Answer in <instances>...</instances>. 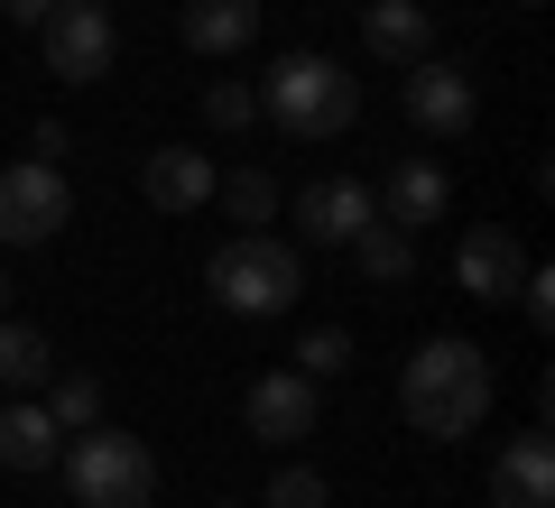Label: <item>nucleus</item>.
<instances>
[{"label":"nucleus","mask_w":555,"mask_h":508,"mask_svg":"<svg viewBox=\"0 0 555 508\" xmlns=\"http://www.w3.org/2000/svg\"><path fill=\"white\" fill-rule=\"evenodd\" d=\"M491 361H481V342H463V333H436V342H416L408 370H398V416H408L426 444H463V434H481V416H491Z\"/></svg>","instance_id":"f257e3e1"},{"label":"nucleus","mask_w":555,"mask_h":508,"mask_svg":"<svg viewBox=\"0 0 555 508\" xmlns=\"http://www.w3.org/2000/svg\"><path fill=\"white\" fill-rule=\"evenodd\" d=\"M250 93H259V120H278V130L306 139V148H324V139H343L361 120V75H343V65L315 56V47L278 56L269 83H250Z\"/></svg>","instance_id":"f03ea898"},{"label":"nucleus","mask_w":555,"mask_h":508,"mask_svg":"<svg viewBox=\"0 0 555 508\" xmlns=\"http://www.w3.org/2000/svg\"><path fill=\"white\" fill-rule=\"evenodd\" d=\"M204 287L241 324H278L306 296V259H297V240H278V232H232L214 250V269H204Z\"/></svg>","instance_id":"7ed1b4c3"},{"label":"nucleus","mask_w":555,"mask_h":508,"mask_svg":"<svg viewBox=\"0 0 555 508\" xmlns=\"http://www.w3.org/2000/svg\"><path fill=\"white\" fill-rule=\"evenodd\" d=\"M65 490L83 508H149L158 499V453L139 444V434H120V426H83L65 444Z\"/></svg>","instance_id":"20e7f679"},{"label":"nucleus","mask_w":555,"mask_h":508,"mask_svg":"<svg viewBox=\"0 0 555 508\" xmlns=\"http://www.w3.org/2000/svg\"><path fill=\"white\" fill-rule=\"evenodd\" d=\"M75 222V195H65V167L56 157H20L0 167V250H38Z\"/></svg>","instance_id":"39448f33"},{"label":"nucleus","mask_w":555,"mask_h":508,"mask_svg":"<svg viewBox=\"0 0 555 508\" xmlns=\"http://www.w3.org/2000/svg\"><path fill=\"white\" fill-rule=\"evenodd\" d=\"M38 38H47V75L56 83H102L112 56H120V28H112L102 0H56L38 19Z\"/></svg>","instance_id":"423d86ee"},{"label":"nucleus","mask_w":555,"mask_h":508,"mask_svg":"<svg viewBox=\"0 0 555 508\" xmlns=\"http://www.w3.org/2000/svg\"><path fill=\"white\" fill-rule=\"evenodd\" d=\"M398 102H408V120H416L426 139H463V130L481 120L473 75H463V65H444V56H416L408 83H398Z\"/></svg>","instance_id":"0eeeda50"},{"label":"nucleus","mask_w":555,"mask_h":508,"mask_svg":"<svg viewBox=\"0 0 555 508\" xmlns=\"http://www.w3.org/2000/svg\"><path fill=\"white\" fill-rule=\"evenodd\" d=\"M241 416H250L259 444H306L315 416H324V398H315V379H306V370H259L250 398H241Z\"/></svg>","instance_id":"6e6552de"},{"label":"nucleus","mask_w":555,"mask_h":508,"mask_svg":"<svg viewBox=\"0 0 555 508\" xmlns=\"http://www.w3.org/2000/svg\"><path fill=\"white\" fill-rule=\"evenodd\" d=\"M379 213V195L361 177H315L297 195V240H315V250H352V232Z\"/></svg>","instance_id":"1a4fd4ad"},{"label":"nucleus","mask_w":555,"mask_h":508,"mask_svg":"<svg viewBox=\"0 0 555 508\" xmlns=\"http://www.w3.org/2000/svg\"><path fill=\"white\" fill-rule=\"evenodd\" d=\"M454 277H463V296L500 305V296H518V277H528V250H518L509 222H473V232H463V250H454Z\"/></svg>","instance_id":"9d476101"},{"label":"nucleus","mask_w":555,"mask_h":508,"mask_svg":"<svg viewBox=\"0 0 555 508\" xmlns=\"http://www.w3.org/2000/svg\"><path fill=\"white\" fill-rule=\"evenodd\" d=\"M444 204H454V177H444L436 157H398L389 177H379V222H398V232L444 222Z\"/></svg>","instance_id":"9b49d317"},{"label":"nucleus","mask_w":555,"mask_h":508,"mask_svg":"<svg viewBox=\"0 0 555 508\" xmlns=\"http://www.w3.org/2000/svg\"><path fill=\"white\" fill-rule=\"evenodd\" d=\"M361 47L408 75L416 56H436V10H426V0H371V10H361Z\"/></svg>","instance_id":"f8f14e48"},{"label":"nucleus","mask_w":555,"mask_h":508,"mask_svg":"<svg viewBox=\"0 0 555 508\" xmlns=\"http://www.w3.org/2000/svg\"><path fill=\"white\" fill-rule=\"evenodd\" d=\"M214 157L204 148H149V167H139V195L158 204V213H204L214 204Z\"/></svg>","instance_id":"ddd939ff"},{"label":"nucleus","mask_w":555,"mask_h":508,"mask_svg":"<svg viewBox=\"0 0 555 508\" xmlns=\"http://www.w3.org/2000/svg\"><path fill=\"white\" fill-rule=\"evenodd\" d=\"M491 508H555V444H546V426L518 434V444H500V463H491Z\"/></svg>","instance_id":"4468645a"},{"label":"nucleus","mask_w":555,"mask_h":508,"mask_svg":"<svg viewBox=\"0 0 555 508\" xmlns=\"http://www.w3.org/2000/svg\"><path fill=\"white\" fill-rule=\"evenodd\" d=\"M177 38L195 47V56H241V47L259 38V0H185Z\"/></svg>","instance_id":"2eb2a0df"},{"label":"nucleus","mask_w":555,"mask_h":508,"mask_svg":"<svg viewBox=\"0 0 555 508\" xmlns=\"http://www.w3.org/2000/svg\"><path fill=\"white\" fill-rule=\"evenodd\" d=\"M56 416L38 407V398H10L0 407V471H56Z\"/></svg>","instance_id":"dca6fc26"},{"label":"nucleus","mask_w":555,"mask_h":508,"mask_svg":"<svg viewBox=\"0 0 555 508\" xmlns=\"http://www.w3.org/2000/svg\"><path fill=\"white\" fill-rule=\"evenodd\" d=\"M352 259H361V277H371V287H408L416 277V232H398V222H361L352 232Z\"/></svg>","instance_id":"f3484780"},{"label":"nucleus","mask_w":555,"mask_h":508,"mask_svg":"<svg viewBox=\"0 0 555 508\" xmlns=\"http://www.w3.org/2000/svg\"><path fill=\"white\" fill-rule=\"evenodd\" d=\"M56 379V352H47L38 324H0V389H47Z\"/></svg>","instance_id":"a211bd4d"},{"label":"nucleus","mask_w":555,"mask_h":508,"mask_svg":"<svg viewBox=\"0 0 555 508\" xmlns=\"http://www.w3.org/2000/svg\"><path fill=\"white\" fill-rule=\"evenodd\" d=\"M47 416H56V434L102 426V379H93V370H65V379H56V398H47Z\"/></svg>","instance_id":"6ab92c4d"},{"label":"nucleus","mask_w":555,"mask_h":508,"mask_svg":"<svg viewBox=\"0 0 555 508\" xmlns=\"http://www.w3.org/2000/svg\"><path fill=\"white\" fill-rule=\"evenodd\" d=\"M287 370H306L315 389H324V379H343V370H352V333H343V324H315V333L297 342V361H287Z\"/></svg>","instance_id":"aec40b11"},{"label":"nucleus","mask_w":555,"mask_h":508,"mask_svg":"<svg viewBox=\"0 0 555 508\" xmlns=\"http://www.w3.org/2000/svg\"><path fill=\"white\" fill-rule=\"evenodd\" d=\"M204 120H214L222 139L259 130V93H250V83H232V75H222V83H204Z\"/></svg>","instance_id":"412c9836"},{"label":"nucleus","mask_w":555,"mask_h":508,"mask_svg":"<svg viewBox=\"0 0 555 508\" xmlns=\"http://www.w3.org/2000/svg\"><path fill=\"white\" fill-rule=\"evenodd\" d=\"M214 195L232 204V222H269V213H278V185H269V167H241V177H214Z\"/></svg>","instance_id":"4be33fe9"},{"label":"nucleus","mask_w":555,"mask_h":508,"mask_svg":"<svg viewBox=\"0 0 555 508\" xmlns=\"http://www.w3.org/2000/svg\"><path fill=\"white\" fill-rule=\"evenodd\" d=\"M269 508H334V490H324V471H306V463H287L269 481Z\"/></svg>","instance_id":"5701e85b"},{"label":"nucleus","mask_w":555,"mask_h":508,"mask_svg":"<svg viewBox=\"0 0 555 508\" xmlns=\"http://www.w3.org/2000/svg\"><path fill=\"white\" fill-rule=\"evenodd\" d=\"M518 314H528L537 333H555V277L537 269V259H528V277H518Z\"/></svg>","instance_id":"b1692460"},{"label":"nucleus","mask_w":555,"mask_h":508,"mask_svg":"<svg viewBox=\"0 0 555 508\" xmlns=\"http://www.w3.org/2000/svg\"><path fill=\"white\" fill-rule=\"evenodd\" d=\"M28 148H38V157H65L75 139H65V120H38V130H28Z\"/></svg>","instance_id":"393cba45"},{"label":"nucleus","mask_w":555,"mask_h":508,"mask_svg":"<svg viewBox=\"0 0 555 508\" xmlns=\"http://www.w3.org/2000/svg\"><path fill=\"white\" fill-rule=\"evenodd\" d=\"M47 10H56V0H0V19H10V28H38Z\"/></svg>","instance_id":"a878e982"},{"label":"nucleus","mask_w":555,"mask_h":508,"mask_svg":"<svg viewBox=\"0 0 555 508\" xmlns=\"http://www.w3.org/2000/svg\"><path fill=\"white\" fill-rule=\"evenodd\" d=\"M10 296H20V287H10V277H0V314H10Z\"/></svg>","instance_id":"bb28decb"}]
</instances>
